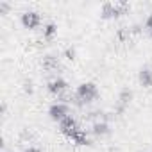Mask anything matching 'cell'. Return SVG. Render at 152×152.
I'll return each mask as SVG.
<instances>
[{"mask_svg": "<svg viewBox=\"0 0 152 152\" xmlns=\"http://www.w3.org/2000/svg\"><path fill=\"white\" fill-rule=\"evenodd\" d=\"M95 99H99V88L93 83H83L77 88V91H75V95H73L72 100L77 106H81V104H90Z\"/></svg>", "mask_w": 152, "mask_h": 152, "instance_id": "cell-1", "label": "cell"}, {"mask_svg": "<svg viewBox=\"0 0 152 152\" xmlns=\"http://www.w3.org/2000/svg\"><path fill=\"white\" fill-rule=\"evenodd\" d=\"M59 129H61V132L63 134H66L68 138H72L75 132H77L81 127H79V124H77V120H75L73 116H66V118H63L61 122H59Z\"/></svg>", "mask_w": 152, "mask_h": 152, "instance_id": "cell-2", "label": "cell"}, {"mask_svg": "<svg viewBox=\"0 0 152 152\" xmlns=\"http://www.w3.org/2000/svg\"><path fill=\"white\" fill-rule=\"evenodd\" d=\"M48 116H50L52 120L61 122L63 118L68 116V106H66L64 102H56V104H52L50 109H48Z\"/></svg>", "mask_w": 152, "mask_h": 152, "instance_id": "cell-3", "label": "cell"}, {"mask_svg": "<svg viewBox=\"0 0 152 152\" xmlns=\"http://www.w3.org/2000/svg\"><path fill=\"white\" fill-rule=\"evenodd\" d=\"M66 90H68V84H66V81H64V79H61V77L52 79V81L48 83V91H50V93H54V95H57V97L64 95V93H66Z\"/></svg>", "mask_w": 152, "mask_h": 152, "instance_id": "cell-4", "label": "cell"}, {"mask_svg": "<svg viewBox=\"0 0 152 152\" xmlns=\"http://www.w3.org/2000/svg\"><path fill=\"white\" fill-rule=\"evenodd\" d=\"M39 22H41V18H39V15H38L36 11H25V13L22 15V23H23L27 29L38 27Z\"/></svg>", "mask_w": 152, "mask_h": 152, "instance_id": "cell-5", "label": "cell"}, {"mask_svg": "<svg viewBox=\"0 0 152 152\" xmlns=\"http://www.w3.org/2000/svg\"><path fill=\"white\" fill-rule=\"evenodd\" d=\"M132 100V91L129 88L122 90L120 91V97H118V113H122L125 109V106H129V102Z\"/></svg>", "mask_w": 152, "mask_h": 152, "instance_id": "cell-6", "label": "cell"}, {"mask_svg": "<svg viewBox=\"0 0 152 152\" xmlns=\"http://www.w3.org/2000/svg\"><path fill=\"white\" fill-rule=\"evenodd\" d=\"M91 132H93L95 136H106V134L111 132V129H109V124L102 120V122H95V124H93Z\"/></svg>", "mask_w": 152, "mask_h": 152, "instance_id": "cell-7", "label": "cell"}, {"mask_svg": "<svg viewBox=\"0 0 152 152\" xmlns=\"http://www.w3.org/2000/svg\"><path fill=\"white\" fill-rule=\"evenodd\" d=\"M138 79H140V83L143 84V86H152V70L148 68V66H145V68H141L140 70V75H138Z\"/></svg>", "mask_w": 152, "mask_h": 152, "instance_id": "cell-8", "label": "cell"}, {"mask_svg": "<svg viewBox=\"0 0 152 152\" xmlns=\"http://www.w3.org/2000/svg\"><path fill=\"white\" fill-rule=\"evenodd\" d=\"M70 140L75 141L77 145H90V143H91V141H90V136H88V132H86L84 129H79V131L75 132Z\"/></svg>", "mask_w": 152, "mask_h": 152, "instance_id": "cell-9", "label": "cell"}, {"mask_svg": "<svg viewBox=\"0 0 152 152\" xmlns=\"http://www.w3.org/2000/svg\"><path fill=\"white\" fill-rule=\"evenodd\" d=\"M43 68L47 70H57L59 68V61L56 56H45L43 57Z\"/></svg>", "mask_w": 152, "mask_h": 152, "instance_id": "cell-10", "label": "cell"}, {"mask_svg": "<svg viewBox=\"0 0 152 152\" xmlns=\"http://www.w3.org/2000/svg\"><path fill=\"white\" fill-rule=\"evenodd\" d=\"M56 32H57V27H56V23H52V22L43 27V36H45L47 39H52Z\"/></svg>", "mask_w": 152, "mask_h": 152, "instance_id": "cell-11", "label": "cell"}, {"mask_svg": "<svg viewBox=\"0 0 152 152\" xmlns=\"http://www.w3.org/2000/svg\"><path fill=\"white\" fill-rule=\"evenodd\" d=\"M129 36H131V29H120V31H118V38H120L122 41L127 39Z\"/></svg>", "mask_w": 152, "mask_h": 152, "instance_id": "cell-12", "label": "cell"}, {"mask_svg": "<svg viewBox=\"0 0 152 152\" xmlns=\"http://www.w3.org/2000/svg\"><path fill=\"white\" fill-rule=\"evenodd\" d=\"M64 57H66V59H70V61H72V59H75V48L68 47V48L64 50Z\"/></svg>", "mask_w": 152, "mask_h": 152, "instance_id": "cell-13", "label": "cell"}, {"mask_svg": "<svg viewBox=\"0 0 152 152\" xmlns=\"http://www.w3.org/2000/svg\"><path fill=\"white\" fill-rule=\"evenodd\" d=\"M23 90H25V93H32V91H34L32 81H25V83H23Z\"/></svg>", "mask_w": 152, "mask_h": 152, "instance_id": "cell-14", "label": "cell"}, {"mask_svg": "<svg viewBox=\"0 0 152 152\" xmlns=\"http://www.w3.org/2000/svg\"><path fill=\"white\" fill-rule=\"evenodd\" d=\"M145 27L148 29V32L152 31V15H148V16H147V20H145Z\"/></svg>", "mask_w": 152, "mask_h": 152, "instance_id": "cell-15", "label": "cell"}, {"mask_svg": "<svg viewBox=\"0 0 152 152\" xmlns=\"http://www.w3.org/2000/svg\"><path fill=\"white\" fill-rule=\"evenodd\" d=\"M9 9V4L7 2H0V13H6Z\"/></svg>", "mask_w": 152, "mask_h": 152, "instance_id": "cell-16", "label": "cell"}, {"mask_svg": "<svg viewBox=\"0 0 152 152\" xmlns=\"http://www.w3.org/2000/svg\"><path fill=\"white\" fill-rule=\"evenodd\" d=\"M25 152H41V150L36 148V147H29V148H25Z\"/></svg>", "mask_w": 152, "mask_h": 152, "instance_id": "cell-17", "label": "cell"}, {"mask_svg": "<svg viewBox=\"0 0 152 152\" xmlns=\"http://www.w3.org/2000/svg\"><path fill=\"white\" fill-rule=\"evenodd\" d=\"M150 36H152V31H150Z\"/></svg>", "mask_w": 152, "mask_h": 152, "instance_id": "cell-18", "label": "cell"}]
</instances>
